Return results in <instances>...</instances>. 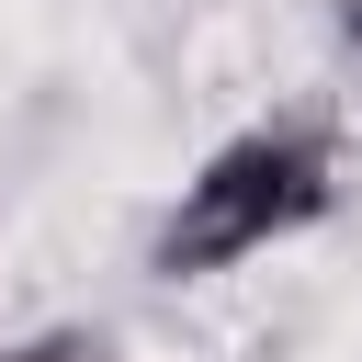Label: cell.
<instances>
[{
    "label": "cell",
    "mask_w": 362,
    "mask_h": 362,
    "mask_svg": "<svg viewBox=\"0 0 362 362\" xmlns=\"http://www.w3.org/2000/svg\"><path fill=\"white\" fill-rule=\"evenodd\" d=\"M328 204H339V147H328L317 124H238V136H215V147L181 170V192L158 204L147 272H158V283H226V272L294 249Z\"/></svg>",
    "instance_id": "cell-1"
},
{
    "label": "cell",
    "mask_w": 362,
    "mask_h": 362,
    "mask_svg": "<svg viewBox=\"0 0 362 362\" xmlns=\"http://www.w3.org/2000/svg\"><path fill=\"white\" fill-rule=\"evenodd\" d=\"M0 362H113L102 328H34V339H0Z\"/></svg>",
    "instance_id": "cell-2"
}]
</instances>
